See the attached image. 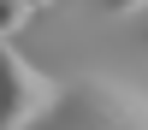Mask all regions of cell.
I'll list each match as a JSON object with an SVG mask.
<instances>
[{"label":"cell","mask_w":148,"mask_h":130,"mask_svg":"<svg viewBox=\"0 0 148 130\" xmlns=\"http://www.w3.org/2000/svg\"><path fill=\"white\" fill-rule=\"evenodd\" d=\"M59 95H65V83L36 71L30 59H18V47H6V130H36L59 106Z\"/></svg>","instance_id":"cell-2"},{"label":"cell","mask_w":148,"mask_h":130,"mask_svg":"<svg viewBox=\"0 0 148 130\" xmlns=\"http://www.w3.org/2000/svg\"><path fill=\"white\" fill-rule=\"evenodd\" d=\"M36 130H148V89L107 71H83L77 83H65L59 106Z\"/></svg>","instance_id":"cell-1"},{"label":"cell","mask_w":148,"mask_h":130,"mask_svg":"<svg viewBox=\"0 0 148 130\" xmlns=\"http://www.w3.org/2000/svg\"><path fill=\"white\" fill-rule=\"evenodd\" d=\"M36 12H42V6H36V0H12V6L0 12V35H6V47L18 42L24 30H30V18H36Z\"/></svg>","instance_id":"cell-3"},{"label":"cell","mask_w":148,"mask_h":130,"mask_svg":"<svg viewBox=\"0 0 148 130\" xmlns=\"http://www.w3.org/2000/svg\"><path fill=\"white\" fill-rule=\"evenodd\" d=\"M142 35H148V24H142Z\"/></svg>","instance_id":"cell-4"}]
</instances>
